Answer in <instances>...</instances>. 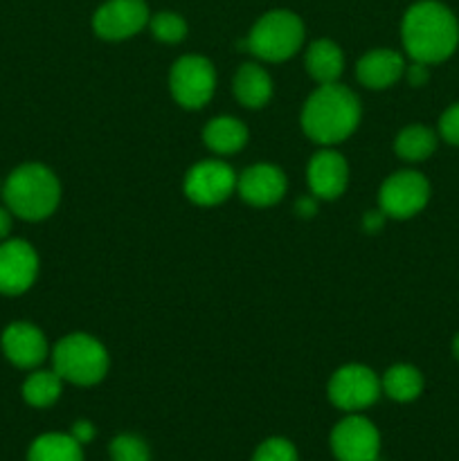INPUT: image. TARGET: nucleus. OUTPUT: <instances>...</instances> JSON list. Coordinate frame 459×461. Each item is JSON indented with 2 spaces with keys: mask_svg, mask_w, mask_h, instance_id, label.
Returning a JSON list of instances; mask_svg holds the SVG:
<instances>
[{
  "mask_svg": "<svg viewBox=\"0 0 459 461\" xmlns=\"http://www.w3.org/2000/svg\"><path fill=\"white\" fill-rule=\"evenodd\" d=\"M400 39L412 61L441 63L459 45V21L439 0H418L405 12Z\"/></svg>",
  "mask_w": 459,
  "mask_h": 461,
  "instance_id": "1",
  "label": "nucleus"
},
{
  "mask_svg": "<svg viewBox=\"0 0 459 461\" xmlns=\"http://www.w3.org/2000/svg\"><path fill=\"white\" fill-rule=\"evenodd\" d=\"M360 102L346 86L322 84L302 108V129L313 142L340 144L358 129Z\"/></svg>",
  "mask_w": 459,
  "mask_h": 461,
  "instance_id": "2",
  "label": "nucleus"
},
{
  "mask_svg": "<svg viewBox=\"0 0 459 461\" xmlns=\"http://www.w3.org/2000/svg\"><path fill=\"white\" fill-rule=\"evenodd\" d=\"M0 196L16 219L36 223L57 212L61 201V183L50 167L40 162H25L4 178Z\"/></svg>",
  "mask_w": 459,
  "mask_h": 461,
  "instance_id": "3",
  "label": "nucleus"
},
{
  "mask_svg": "<svg viewBox=\"0 0 459 461\" xmlns=\"http://www.w3.org/2000/svg\"><path fill=\"white\" fill-rule=\"evenodd\" d=\"M52 369L63 383L79 387L97 385L108 374V351L88 333H70L54 345Z\"/></svg>",
  "mask_w": 459,
  "mask_h": 461,
  "instance_id": "4",
  "label": "nucleus"
},
{
  "mask_svg": "<svg viewBox=\"0 0 459 461\" xmlns=\"http://www.w3.org/2000/svg\"><path fill=\"white\" fill-rule=\"evenodd\" d=\"M304 23L291 9H270L252 25L243 48L268 63L286 61L304 43Z\"/></svg>",
  "mask_w": 459,
  "mask_h": 461,
  "instance_id": "5",
  "label": "nucleus"
},
{
  "mask_svg": "<svg viewBox=\"0 0 459 461\" xmlns=\"http://www.w3.org/2000/svg\"><path fill=\"white\" fill-rule=\"evenodd\" d=\"M169 90L176 104L187 111L205 106L216 90V70L210 59L198 54H184L171 66Z\"/></svg>",
  "mask_w": 459,
  "mask_h": 461,
  "instance_id": "6",
  "label": "nucleus"
},
{
  "mask_svg": "<svg viewBox=\"0 0 459 461\" xmlns=\"http://www.w3.org/2000/svg\"><path fill=\"white\" fill-rule=\"evenodd\" d=\"M430 201V183L423 174L412 169L396 171L382 183L378 192V205L392 219H412Z\"/></svg>",
  "mask_w": 459,
  "mask_h": 461,
  "instance_id": "7",
  "label": "nucleus"
},
{
  "mask_svg": "<svg viewBox=\"0 0 459 461\" xmlns=\"http://www.w3.org/2000/svg\"><path fill=\"white\" fill-rule=\"evenodd\" d=\"M327 394L338 410L358 412L381 399V378L364 365H345L333 372Z\"/></svg>",
  "mask_w": 459,
  "mask_h": 461,
  "instance_id": "8",
  "label": "nucleus"
},
{
  "mask_svg": "<svg viewBox=\"0 0 459 461\" xmlns=\"http://www.w3.org/2000/svg\"><path fill=\"white\" fill-rule=\"evenodd\" d=\"M331 453L338 461H378L381 432L369 419L351 412L331 430Z\"/></svg>",
  "mask_w": 459,
  "mask_h": 461,
  "instance_id": "9",
  "label": "nucleus"
},
{
  "mask_svg": "<svg viewBox=\"0 0 459 461\" xmlns=\"http://www.w3.org/2000/svg\"><path fill=\"white\" fill-rule=\"evenodd\" d=\"M39 277V255L25 239L0 241V295L16 297L30 291Z\"/></svg>",
  "mask_w": 459,
  "mask_h": 461,
  "instance_id": "10",
  "label": "nucleus"
},
{
  "mask_svg": "<svg viewBox=\"0 0 459 461\" xmlns=\"http://www.w3.org/2000/svg\"><path fill=\"white\" fill-rule=\"evenodd\" d=\"M237 189V174L220 160H202L184 176V194L201 207H214L228 201Z\"/></svg>",
  "mask_w": 459,
  "mask_h": 461,
  "instance_id": "11",
  "label": "nucleus"
},
{
  "mask_svg": "<svg viewBox=\"0 0 459 461\" xmlns=\"http://www.w3.org/2000/svg\"><path fill=\"white\" fill-rule=\"evenodd\" d=\"M147 0H106L93 16V30L104 41H124L148 25Z\"/></svg>",
  "mask_w": 459,
  "mask_h": 461,
  "instance_id": "12",
  "label": "nucleus"
},
{
  "mask_svg": "<svg viewBox=\"0 0 459 461\" xmlns=\"http://www.w3.org/2000/svg\"><path fill=\"white\" fill-rule=\"evenodd\" d=\"M3 356L18 369H36L48 358V340L43 331L32 322H12L0 336Z\"/></svg>",
  "mask_w": 459,
  "mask_h": 461,
  "instance_id": "13",
  "label": "nucleus"
},
{
  "mask_svg": "<svg viewBox=\"0 0 459 461\" xmlns=\"http://www.w3.org/2000/svg\"><path fill=\"white\" fill-rule=\"evenodd\" d=\"M288 180L284 171L274 165H252L237 178V192L248 205L273 207L284 198Z\"/></svg>",
  "mask_w": 459,
  "mask_h": 461,
  "instance_id": "14",
  "label": "nucleus"
},
{
  "mask_svg": "<svg viewBox=\"0 0 459 461\" xmlns=\"http://www.w3.org/2000/svg\"><path fill=\"white\" fill-rule=\"evenodd\" d=\"M306 180H309L310 194L315 198L336 201L345 194L346 185H349V167H346V160L340 153L324 149V151H318L310 158Z\"/></svg>",
  "mask_w": 459,
  "mask_h": 461,
  "instance_id": "15",
  "label": "nucleus"
},
{
  "mask_svg": "<svg viewBox=\"0 0 459 461\" xmlns=\"http://www.w3.org/2000/svg\"><path fill=\"white\" fill-rule=\"evenodd\" d=\"M405 59L396 50L378 48L369 50L363 59L358 61L356 75L364 88L372 90H385L394 86L400 77L405 75Z\"/></svg>",
  "mask_w": 459,
  "mask_h": 461,
  "instance_id": "16",
  "label": "nucleus"
},
{
  "mask_svg": "<svg viewBox=\"0 0 459 461\" xmlns=\"http://www.w3.org/2000/svg\"><path fill=\"white\" fill-rule=\"evenodd\" d=\"M234 97L246 108H264L273 97V79L256 63H243L234 75Z\"/></svg>",
  "mask_w": 459,
  "mask_h": 461,
  "instance_id": "17",
  "label": "nucleus"
},
{
  "mask_svg": "<svg viewBox=\"0 0 459 461\" xmlns=\"http://www.w3.org/2000/svg\"><path fill=\"white\" fill-rule=\"evenodd\" d=\"M202 142L219 156H232L248 144V129L241 120L230 115L214 117L202 131Z\"/></svg>",
  "mask_w": 459,
  "mask_h": 461,
  "instance_id": "18",
  "label": "nucleus"
},
{
  "mask_svg": "<svg viewBox=\"0 0 459 461\" xmlns=\"http://www.w3.org/2000/svg\"><path fill=\"white\" fill-rule=\"evenodd\" d=\"M306 70L309 75L322 84H336L340 79L342 70H345V57H342L340 45L333 43L331 39H320L310 43L306 50Z\"/></svg>",
  "mask_w": 459,
  "mask_h": 461,
  "instance_id": "19",
  "label": "nucleus"
},
{
  "mask_svg": "<svg viewBox=\"0 0 459 461\" xmlns=\"http://www.w3.org/2000/svg\"><path fill=\"white\" fill-rule=\"evenodd\" d=\"M84 446L66 432H45L32 441L27 461H84Z\"/></svg>",
  "mask_w": 459,
  "mask_h": 461,
  "instance_id": "20",
  "label": "nucleus"
},
{
  "mask_svg": "<svg viewBox=\"0 0 459 461\" xmlns=\"http://www.w3.org/2000/svg\"><path fill=\"white\" fill-rule=\"evenodd\" d=\"M394 151L405 162H423L436 151V133L423 124H410L396 135Z\"/></svg>",
  "mask_w": 459,
  "mask_h": 461,
  "instance_id": "21",
  "label": "nucleus"
},
{
  "mask_svg": "<svg viewBox=\"0 0 459 461\" xmlns=\"http://www.w3.org/2000/svg\"><path fill=\"white\" fill-rule=\"evenodd\" d=\"M382 392L396 403H410L423 392V376L412 365H394L385 372L381 381Z\"/></svg>",
  "mask_w": 459,
  "mask_h": 461,
  "instance_id": "22",
  "label": "nucleus"
},
{
  "mask_svg": "<svg viewBox=\"0 0 459 461\" xmlns=\"http://www.w3.org/2000/svg\"><path fill=\"white\" fill-rule=\"evenodd\" d=\"M22 399L32 408H52L58 401L63 392V378L57 372H45V369H36L22 383Z\"/></svg>",
  "mask_w": 459,
  "mask_h": 461,
  "instance_id": "23",
  "label": "nucleus"
},
{
  "mask_svg": "<svg viewBox=\"0 0 459 461\" xmlns=\"http://www.w3.org/2000/svg\"><path fill=\"white\" fill-rule=\"evenodd\" d=\"M151 34L160 43H180L187 36V21L176 12H158L148 18Z\"/></svg>",
  "mask_w": 459,
  "mask_h": 461,
  "instance_id": "24",
  "label": "nucleus"
},
{
  "mask_svg": "<svg viewBox=\"0 0 459 461\" xmlns=\"http://www.w3.org/2000/svg\"><path fill=\"white\" fill-rule=\"evenodd\" d=\"M111 461H151V450L147 441L138 435H117L108 446Z\"/></svg>",
  "mask_w": 459,
  "mask_h": 461,
  "instance_id": "25",
  "label": "nucleus"
},
{
  "mask_svg": "<svg viewBox=\"0 0 459 461\" xmlns=\"http://www.w3.org/2000/svg\"><path fill=\"white\" fill-rule=\"evenodd\" d=\"M252 461H300L297 448L284 437H270L256 446Z\"/></svg>",
  "mask_w": 459,
  "mask_h": 461,
  "instance_id": "26",
  "label": "nucleus"
},
{
  "mask_svg": "<svg viewBox=\"0 0 459 461\" xmlns=\"http://www.w3.org/2000/svg\"><path fill=\"white\" fill-rule=\"evenodd\" d=\"M439 135L453 147H459V102L446 108L444 115L439 117Z\"/></svg>",
  "mask_w": 459,
  "mask_h": 461,
  "instance_id": "27",
  "label": "nucleus"
},
{
  "mask_svg": "<svg viewBox=\"0 0 459 461\" xmlns=\"http://www.w3.org/2000/svg\"><path fill=\"white\" fill-rule=\"evenodd\" d=\"M70 435L75 437L76 441H79L81 446L90 444V441L94 439V435H97V430H94V426L90 421H86V419H81V421H75V426H72Z\"/></svg>",
  "mask_w": 459,
  "mask_h": 461,
  "instance_id": "28",
  "label": "nucleus"
},
{
  "mask_svg": "<svg viewBox=\"0 0 459 461\" xmlns=\"http://www.w3.org/2000/svg\"><path fill=\"white\" fill-rule=\"evenodd\" d=\"M405 72H408V81H410V86H423L426 84L428 79H430V72H428V66L426 63H418V61H414L412 66L410 68H405Z\"/></svg>",
  "mask_w": 459,
  "mask_h": 461,
  "instance_id": "29",
  "label": "nucleus"
},
{
  "mask_svg": "<svg viewBox=\"0 0 459 461\" xmlns=\"http://www.w3.org/2000/svg\"><path fill=\"white\" fill-rule=\"evenodd\" d=\"M385 219H387V216L382 214L381 210L367 212V214H364V219H363V230H364V232H378V230L385 225Z\"/></svg>",
  "mask_w": 459,
  "mask_h": 461,
  "instance_id": "30",
  "label": "nucleus"
},
{
  "mask_svg": "<svg viewBox=\"0 0 459 461\" xmlns=\"http://www.w3.org/2000/svg\"><path fill=\"white\" fill-rule=\"evenodd\" d=\"M14 214L4 205H0V241L9 239V232H12Z\"/></svg>",
  "mask_w": 459,
  "mask_h": 461,
  "instance_id": "31",
  "label": "nucleus"
},
{
  "mask_svg": "<svg viewBox=\"0 0 459 461\" xmlns=\"http://www.w3.org/2000/svg\"><path fill=\"white\" fill-rule=\"evenodd\" d=\"M315 212V201L313 198H302L297 201V214L300 216H310Z\"/></svg>",
  "mask_w": 459,
  "mask_h": 461,
  "instance_id": "32",
  "label": "nucleus"
},
{
  "mask_svg": "<svg viewBox=\"0 0 459 461\" xmlns=\"http://www.w3.org/2000/svg\"><path fill=\"white\" fill-rule=\"evenodd\" d=\"M453 356L459 360V333L454 336V340H453Z\"/></svg>",
  "mask_w": 459,
  "mask_h": 461,
  "instance_id": "33",
  "label": "nucleus"
},
{
  "mask_svg": "<svg viewBox=\"0 0 459 461\" xmlns=\"http://www.w3.org/2000/svg\"><path fill=\"white\" fill-rule=\"evenodd\" d=\"M0 192H3V183H0Z\"/></svg>",
  "mask_w": 459,
  "mask_h": 461,
  "instance_id": "34",
  "label": "nucleus"
}]
</instances>
